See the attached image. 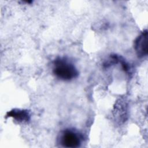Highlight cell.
I'll return each instance as SVG.
<instances>
[{
	"label": "cell",
	"mask_w": 148,
	"mask_h": 148,
	"mask_svg": "<svg viewBox=\"0 0 148 148\" xmlns=\"http://www.w3.org/2000/svg\"><path fill=\"white\" fill-rule=\"evenodd\" d=\"M53 73L57 79L63 81H71L79 75L75 65L65 57H58L54 60Z\"/></svg>",
	"instance_id": "1"
},
{
	"label": "cell",
	"mask_w": 148,
	"mask_h": 148,
	"mask_svg": "<svg viewBox=\"0 0 148 148\" xmlns=\"http://www.w3.org/2000/svg\"><path fill=\"white\" fill-rule=\"evenodd\" d=\"M84 137L80 132L73 128L62 130L58 135L57 143L63 147H79L82 144Z\"/></svg>",
	"instance_id": "2"
},
{
	"label": "cell",
	"mask_w": 148,
	"mask_h": 148,
	"mask_svg": "<svg viewBox=\"0 0 148 148\" xmlns=\"http://www.w3.org/2000/svg\"><path fill=\"white\" fill-rule=\"evenodd\" d=\"M134 49L139 58L147 55V31L143 30L134 41Z\"/></svg>",
	"instance_id": "3"
},
{
	"label": "cell",
	"mask_w": 148,
	"mask_h": 148,
	"mask_svg": "<svg viewBox=\"0 0 148 148\" xmlns=\"http://www.w3.org/2000/svg\"><path fill=\"white\" fill-rule=\"evenodd\" d=\"M7 117H12L14 120L18 123H27L31 119L29 112L27 109H13L6 113Z\"/></svg>",
	"instance_id": "4"
}]
</instances>
